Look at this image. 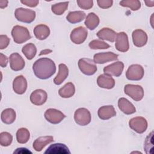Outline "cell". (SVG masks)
Here are the masks:
<instances>
[{"instance_id":"cell-1","label":"cell","mask_w":154,"mask_h":154,"mask_svg":"<svg viewBox=\"0 0 154 154\" xmlns=\"http://www.w3.org/2000/svg\"><path fill=\"white\" fill-rule=\"evenodd\" d=\"M32 70L39 79H47L56 72V66L53 60L48 58H41L36 60L32 65Z\"/></svg>"},{"instance_id":"cell-2","label":"cell","mask_w":154,"mask_h":154,"mask_svg":"<svg viewBox=\"0 0 154 154\" xmlns=\"http://www.w3.org/2000/svg\"><path fill=\"white\" fill-rule=\"evenodd\" d=\"M11 35L14 42L17 44H22L29 40L31 37L28 29L20 25L13 26L11 30Z\"/></svg>"},{"instance_id":"cell-3","label":"cell","mask_w":154,"mask_h":154,"mask_svg":"<svg viewBox=\"0 0 154 154\" xmlns=\"http://www.w3.org/2000/svg\"><path fill=\"white\" fill-rule=\"evenodd\" d=\"M14 16L18 21L30 23L35 18V12L32 10L20 7L16 9Z\"/></svg>"},{"instance_id":"cell-4","label":"cell","mask_w":154,"mask_h":154,"mask_svg":"<svg viewBox=\"0 0 154 154\" xmlns=\"http://www.w3.org/2000/svg\"><path fill=\"white\" fill-rule=\"evenodd\" d=\"M78 67L82 73L88 76L94 75L97 69L94 61L87 58H82L79 60Z\"/></svg>"},{"instance_id":"cell-5","label":"cell","mask_w":154,"mask_h":154,"mask_svg":"<svg viewBox=\"0 0 154 154\" xmlns=\"http://www.w3.org/2000/svg\"><path fill=\"white\" fill-rule=\"evenodd\" d=\"M124 92L135 101L141 100L144 96V90L139 85L126 84L124 87Z\"/></svg>"},{"instance_id":"cell-6","label":"cell","mask_w":154,"mask_h":154,"mask_svg":"<svg viewBox=\"0 0 154 154\" xmlns=\"http://www.w3.org/2000/svg\"><path fill=\"white\" fill-rule=\"evenodd\" d=\"M74 120L76 123L80 126L87 125L91 120L90 112L85 108H79L75 112Z\"/></svg>"},{"instance_id":"cell-7","label":"cell","mask_w":154,"mask_h":154,"mask_svg":"<svg viewBox=\"0 0 154 154\" xmlns=\"http://www.w3.org/2000/svg\"><path fill=\"white\" fill-rule=\"evenodd\" d=\"M144 74V70L141 65L132 64L128 67L126 72V77L131 81H139L143 78Z\"/></svg>"},{"instance_id":"cell-8","label":"cell","mask_w":154,"mask_h":154,"mask_svg":"<svg viewBox=\"0 0 154 154\" xmlns=\"http://www.w3.org/2000/svg\"><path fill=\"white\" fill-rule=\"evenodd\" d=\"M129 126L137 133L143 134L147 128V122L143 117H135L129 120Z\"/></svg>"},{"instance_id":"cell-9","label":"cell","mask_w":154,"mask_h":154,"mask_svg":"<svg viewBox=\"0 0 154 154\" xmlns=\"http://www.w3.org/2000/svg\"><path fill=\"white\" fill-rule=\"evenodd\" d=\"M87 29L83 26H78L74 28L70 33L71 41L76 45H80L84 42L87 37Z\"/></svg>"},{"instance_id":"cell-10","label":"cell","mask_w":154,"mask_h":154,"mask_svg":"<svg viewBox=\"0 0 154 154\" xmlns=\"http://www.w3.org/2000/svg\"><path fill=\"white\" fill-rule=\"evenodd\" d=\"M44 116L46 120L52 124L60 123L66 117V116L61 111L54 108L46 109Z\"/></svg>"},{"instance_id":"cell-11","label":"cell","mask_w":154,"mask_h":154,"mask_svg":"<svg viewBox=\"0 0 154 154\" xmlns=\"http://www.w3.org/2000/svg\"><path fill=\"white\" fill-rule=\"evenodd\" d=\"M115 47L116 49L122 52H126L129 49L128 37L126 32H120L117 33Z\"/></svg>"},{"instance_id":"cell-12","label":"cell","mask_w":154,"mask_h":154,"mask_svg":"<svg viewBox=\"0 0 154 154\" xmlns=\"http://www.w3.org/2000/svg\"><path fill=\"white\" fill-rule=\"evenodd\" d=\"M124 64L122 61H117L103 68L105 74L114 76L116 77L120 76L123 70Z\"/></svg>"},{"instance_id":"cell-13","label":"cell","mask_w":154,"mask_h":154,"mask_svg":"<svg viewBox=\"0 0 154 154\" xmlns=\"http://www.w3.org/2000/svg\"><path fill=\"white\" fill-rule=\"evenodd\" d=\"M48 99L47 93L42 89H37L33 91L30 95L31 102L37 106L43 105Z\"/></svg>"},{"instance_id":"cell-14","label":"cell","mask_w":154,"mask_h":154,"mask_svg":"<svg viewBox=\"0 0 154 154\" xmlns=\"http://www.w3.org/2000/svg\"><path fill=\"white\" fill-rule=\"evenodd\" d=\"M132 37L133 43L137 47H143L146 45L147 42V35L144 31L141 29L134 30L132 32Z\"/></svg>"},{"instance_id":"cell-15","label":"cell","mask_w":154,"mask_h":154,"mask_svg":"<svg viewBox=\"0 0 154 154\" xmlns=\"http://www.w3.org/2000/svg\"><path fill=\"white\" fill-rule=\"evenodd\" d=\"M118 60V55L112 52H101L96 54L93 57V61L96 64H104L107 62Z\"/></svg>"},{"instance_id":"cell-16","label":"cell","mask_w":154,"mask_h":154,"mask_svg":"<svg viewBox=\"0 0 154 154\" xmlns=\"http://www.w3.org/2000/svg\"><path fill=\"white\" fill-rule=\"evenodd\" d=\"M10 68L14 71H19L25 67V61L22 56L17 53H13L9 57Z\"/></svg>"},{"instance_id":"cell-17","label":"cell","mask_w":154,"mask_h":154,"mask_svg":"<svg viewBox=\"0 0 154 154\" xmlns=\"http://www.w3.org/2000/svg\"><path fill=\"white\" fill-rule=\"evenodd\" d=\"M27 81L22 75L16 76L13 82V89L18 94H23L27 88Z\"/></svg>"},{"instance_id":"cell-18","label":"cell","mask_w":154,"mask_h":154,"mask_svg":"<svg viewBox=\"0 0 154 154\" xmlns=\"http://www.w3.org/2000/svg\"><path fill=\"white\" fill-rule=\"evenodd\" d=\"M97 84L100 88L111 89L115 85V81L111 76L104 73L97 77Z\"/></svg>"},{"instance_id":"cell-19","label":"cell","mask_w":154,"mask_h":154,"mask_svg":"<svg viewBox=\"0 0 154 154\" xmlns=\"http://www.w3.org/2000/svg\"><path fill=\"white\" fill-rule=\"evenodd\" d=\"M97 115L102 120H108L116 116V111L112 105L102 106L98 109Z\"/></svg>"},{"instance_id":"cell-20","label":"cell","mask_w":154,"mask_h":154,"mask_svg":"<svg viewBox=\"0 0 154 154\" xmlns=\"http://www.w3.org/2000/svg\"><path fill=\"white\" fill-rule=\"evenodd\" d=\"M118 106L120 111L127 115L132 114L136 112V109L134 105L127 99L124 97H121L119 99Z\"/></svg>"},{"instance_id":"cell-21","label":"cell","mask_w":154,"mask_h":154,"mask_svg":"<svg viewBox=\"0 0 154 154\" xmlns=\"http://www.w3.org/2000/svg\"><path fill=\"white\" fill-rule=\"evenodd\" d=\"M45 153L48 154H67L70 153V152L64 144L62 143H55L51 144L46 150L45 152Z\"/></svg>"},{"instance_id":"cell-22","label":"cell","mask_w":154,"mask_h":154,"mask_svg":"<svg viewBox=\"0 0 154 154\" xmlns=\"http://www.w3.org/2000/svg\"><path fill=\"white\" fill-rule=\"evenodd\" d=\"M96 35L100 40L114 42L116 40L117 33L109 28H103L97 32Z\"/></svg>"},{"instance_id":"cell-23","label":"cell","mask_w":154,"mask_h":154,"mask_svg":"<svg viewBox=\"0 0 154 154\" xmlns=\"http://www.w3.org/2000/svg\"><path fill=\"white\" fill-rule=\"evenodd\" d=\"M54 141V137L52 136H44L40 137L35 139L33 143L32 147L36 152H40L48 144Z\"/></svg>"},{"instance_id":"cell-24","label":"cell","mask_w":154,"mask_h":154,"mask_svg":"<svg viewBox=\"0 0 154 154\" xmlns=\"http://www.w3.org/2000/svg\"><path fill=\"white\" fill-rule=\"evenodd\" d=\"M33 31L36 38L40 40H45L50 34L49 28L45 24H39L35 26Z\"/></svg>"},{"instance_id":"cell-25","label":"cell","mask_w":154,"mask_h":154,"mask_svg":"<svg viewBox=\"0 0 154 154\" xmlns=\"http://www.w3.org/2000/svg\"><path fill=\"white\" fill-rule=\"evenodd\" d=\"M69 75V69L64 64H60L58 66V72L54 79V82L56 85H60L67 78Z\"/></svg>"},{"instance_id":"cell-26","label":"cell","mask_w":154,"mask_h":154,"mask_svg":"<svg viewBox=\"0 0 154 154\" xmlns=\"http://www.w3.org/2000/svg\"><path fill=\"white\" fill-rule=\"evenodd\" d=\"M16 117L15 111L13 108H7L3 110L1 112V119L2 122L7 125L13 123Z\"/></svg>"},{"instance_id":"cell-27","label":"cell","mask_w":154,"mask_h":154,"mask_svg":"<svg viewBox=\"0 0 154 154\" xmlns=\"http://www.w3.org/2000/svg\"><path fill=\"white\" fill-rule=\"evenodd\" d=\"M75 87L72 82L66 83L58 90V94L63 98H69L74 95Z\"/></svg>"},{"instance_id":"cell-28","label":"cell","mask_w":154,"mask_h":154,"mask_svg":"<svg viewBox=\"0 0 154 154\" xmlns=\"http://www.w3.org/2000/svg\"><path fill=\"white\" fill-rule=\"evenodd\" d=\"M100 22L99 17L94 13H90L85 18L84 24L90 30H93L97 27Z\"/></svg>"},{"instance_id":"cell-29","label":"cell","mask_w":154,"mask_h":154,"mask_svg":"<svg viewBox=\"0 0 154 154\" xmlns=\"http://www.w3.org/2000/svg\"><path fill=\"white\" fill-rule=\"evenodd\" d=\"M86 17L85 13L82 11H70L66 16L67 20L71 23H76L82 21Z\"/></svg>"},{"instance_id":"cell-30","label":"cell","mask_w":154,"mask_h":154,"mask_svg":"<svg viewBox=\"0 0 154 154\" xmlns=\"http://www.w3.org/2000/svg\"><path fill=\"white\" fill-rule=\"evenodd\" d=\"M22 52L28 60H31L35 56L37 53V48L35 45L32 43H29L23 46Z\"/></svg>"},{"instance_id":"cell-31","label":"cell","mask_w":154,"mask_h":154,"mask_svg":"<svg viewBox=\"0 0 154 154\" xmlns=\"http://www.w3.org/2000/svg\"><path fill=\"white\" fill-rule=\"evenodd\" d=\"M29 137V131L25 128H21L19 129L16 132V140L20 144H25L27 143Z\"/></svg>"},{"instance_id":"cell-32","label":"cell","mask_w":154,"mask_h":154,"mask_svg":"<svg viewBox=\"0 0 154 154\" xmlns=\"http://www.w3.org/2000/svg\"><path fill=\"white\" fill-rule=\"evenodd\" d=\"M120 5L130 8L132 11H137L141 8V2L138 0H123L120 2Z\"/></svg>"},{"instance_id":"cell-33","label":"cell","mask_w":154,"mask_h":154,"mask_svg":"<svg viewBox=\"0 0 154 154\" xmlns=\"http://www.w3.org/2000/svg\"><path fill=\"white\" fill-rule=\"evenodd\" d=\"M68 4H69L68 1L54 4L51 6L52 11L56 15H61L67 9Z\"/></svg>"},{"instance_id":"cell-34","label":"cell","mask_w":154,"mask_h":154,"mask_svg":"<svg viewBox=\"0 0 154 154\" xmlns=\"http://www.w3.org/2000/svg\"><path fill=\"white\" fill-rule=\"evenodd\" d=\"M153 147V131H152L146 137L144 149L146 153H152Z\"/></svg>"},{"instance_id":"cell-35","label":"cell","mask_w":154,"mask_h":154,"mask_svg":"<svg viewBox=\"0 0 154 154\" xmlns=\"http://www.w3.org/2000/svg\"><path fill=\"white\" fill-rule=\"evenodd\" d=\"M91 49H105L109 48V45L100 40H93L88 44Z\"/></svg>"},{"instance_id":"cell-36","label":"cell","mask_w":154,"mask_h":154,"mask_svg":"<svg viewBox=\"0 0 154 154\" xmlns=\"http://www.w3.org/2000/svg\"><path fill=\"white\" fill-rule=\"evenodd\" d=\"M13 141L12 135L8 132H2L0 134V144L7 147L10 146Z\"/></svg>"},{"instance_id":"cell-37","label":"cell","mask_w":154,"mask_h":154,"mask_svg":"<svg viewBox=\"0 0 154 154\" xmlns=\"http://www.w3.org/2000/svg\"><path fill=\"white\" fill-rule=\"evenodd\" d=\"M76 2L78 6L83 10L90 9L93 6V1L92 0H78Z\"/></svg>"},{"instance_id":"cell-38","label":"cell","mask_w":154,"mask_h":154,"mask_svg":"<svg viewBox=\"0 0 154 154\" xmlns=\"http://www.w3.org/2000/svg\"><path fill=\"white\" fill-rule=\"evenodd\" d=\"M98 6L103 9H106L112 5L113 1L112 0H98L97 1Z\"/></svg>"},{"instance_id":"cell-39","label":"cell","mask_w":154,"mask_h":154,"mask_svg":"<svg viewBox=\"0 0 154 154\" xmlns=\"http://www.w3.org/2000/svg\"><path fill=\"white\" fill-rule=\"evenodd\" d=\"M10 38L7 35H0V49H5L9 45Z\"/></svg>"},{"instance_id":"cell-40","label":"cell","mask_w":154,"mask_h":154,"mask_svg":"<svg viewBox=\"0 0 154 154\" xmlns=\"http://www.w3.org/2000/svg\"><path fill=\"white\" fill-rule=\"evenodd\" d=\"M20 2L28 7H35L38 4L39 1L38 0H22Z\"/></svg>"},{"instance_id":"cell-41","label":"cell","mask_w":154,"mask_h":154,"mask_svg":"<svg viewBox=\"0 0 154 154\" xmlns=\"http://www.w3.org/2000/svg\"><path fill=\"white\" fill-rule=\"evenodd\" d=\"M8 64V58L2 53H0V66L1 67H5Z\"/></svg>"},{"instance_id":"cell-42","label":"cell","mask_w":154,"mask_h":154,"mask_svg":"<svg viewBox=\"0 0 154 154\" xmlns=\"http://www.w3.org/2000/svg\"><path fill=\"white\" fill-rule=\"evenodd\" d=\"M32 153V152L31 151L28 150L26 148H24V147L17 148L13 152V153H22V154H23V153Z\"/></svg>"},{"instance_id":"cell-43","label":"cell","mask_w":154,"mask_h":154,"mask_svg":"<svg viewBox=\"0 0 154 154\" xmlns=\"http://www.w3.org/2000/svg\"><path fill=\"white\" fill-rule=\"evenodd\" d=\"M8 1L7 0H0V8L3 9L7 7Z\"/></svg>"},{"instance_id":"cell-44","label":"cell","mask_w":154,"mask_h":154,"mask_svg":"<svg viewBox=\"0 0 154 154\" xmlns=\"http://www.w3.org/2000/svg\"><path fill=\"white\" fill-rule=\"evenodd\" d=\"M144 3L147 7H153L154 6V1H144Z\"/></svg>"},{"instance_id":"cell-45","label":"cell","mask_w":154,"mask_h":154,"mask_svg":"<svg viewBox=\"0 0 154 154\" xmlns=\"http://www.w3.org/2000/svg\"><path fill=\"white\" fill-rule=\"evenodd\" d=\"M52 52V50H50V49H45L42 51L40 52V55H43V54H49V53H51Z\"/></svg>"},{"instance_id":"cell-46","label":"cell","mask_w":154,"mask_h":154,"mask_svg":"<svg viewBox=\"0 0 154 154\" xmlns=\"http://www.w3.org/2000/svg\"><path fill=\"white\" fill-rule=\"evenodd\" d=\"M132 153H141V152H132Z\"/></svg>"}]
</instances>
